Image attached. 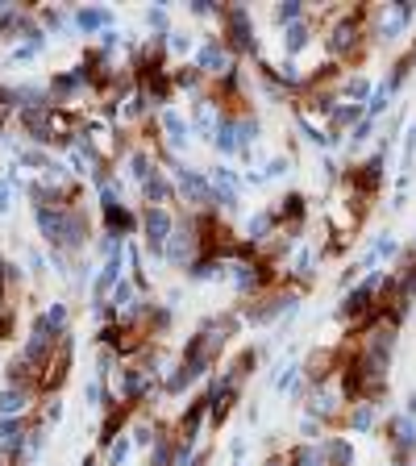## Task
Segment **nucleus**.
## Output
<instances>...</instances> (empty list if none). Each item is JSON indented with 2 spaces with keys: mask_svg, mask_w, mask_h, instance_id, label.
<instances>
[{
  "mask_svg": "<svg viewBox=\"0 0 416 466\" xmlns=\"http://www.w3.org/2000/svg\"><path fill=\"white\" fill-rule=\"evenodd\" d=\"M221 21V42L233 50V54H258V38H254V17L246 4H229L217 13Z\"/></svg>",
  "mask_w": 416,
  "mask_h": 466,
  "instance_id": "f257e3e1",
  "label": "nucleus"
},
{
  "mask_svg": "<svg viewBox=\"0 0 416 466\" xmlns=\"http://www.w3.org/2000/svg\"><path fill=\"white\" fill-rule=\"evenodd\" d=\"M175 192H179V196H183V204H192L196 213H217L213 183H208V175H204V171H196V167H183V163H179V171H175Z\"/></svg>",
  "mask_w": 416,
  "mask_h": 466,
  "instance_id": "f03ea898",
  "label": "nucleus"
},
{
  "mask_svg": "<svg viewBox=\"0 0 416 466\" xmlns=\"http://www.w3.org/2000/svg\"><path fill=\"white\" fill-rule=\"evenodd\" d=\"M363 17H367V8H346L342 13V21L329 29V38H325V46H329V54L333 58H350L358 46H363Z\"/></svg>",
  "mask_w": 416,
  "mask_h": 466,
  "instance_id": "7ed1b4c3",
  "label": "nucleus"
},
{
  "mask_svg": "<svg viewBox=\"0 0 416 466\" xmlns=\"http://www.w3.org/2000/svg\"><path fill=\"white\" fill-rule=\"evenodd\" d=\"M196 67H200L204 79H225V75L238 71L233 50H229L221 38H204V42H200V50H196Z\"/></svg>",
  "mask_w": 416,
  "mask_h": 466,
  "instance_id": "20e7f679",
  "label": "nucleus"
},
{
  "mask_svg": "<svg viewBox=\"0 0 416 466\" xmlns=\"http://www.w3.org/2000/svg\"><path fill=\"white\" fill-rule=\"evenodd\" d=\"M175 217H171V208H146L142 213V233H146V250L154 254V258H163L167 254V242H171V233H175Z\"/></svg>",
  "mask_w": 416,
  "mask_h": 466,
  "instance_id": "39448f33",
  "label": "nucleus"
},
{
  "mask_svg": "<svg viewBox=\"0 0 416 466\" xmlns=\"http://www.w3.org/2000/svg\"><path fill=\"white\" fill-rule=\"evenodd\" d=\"M208 183H213V200H217L225 213H238V208H242V179L233 175V167L217 163V167L208 171Z\"/></svg>",
  "mask_w": 416,
  "mask_h": 466,
  "instance_id": "423d86ee",
  "label": "nucleus"
},
{
  "mask_svg": "<svg viewBox=\"0 0 416 466\" xmlns=\"http://www.w3.org/2000/svg\"><path fill=\"white\" fill-rule=\"evenodd\" d=\"M413 17H416V8H413V4H404V0H400V4H392V8H383V13H379V29H375V33H379V42H396L400 33H408Z\"/></svg>",
  "mask_w": 416,
  "mask_h": 466,
  "instance_id": "0eeeda50",
  "label": "nucleus"
},
{
  "mask_svg": "<svg viewBox=\"0 0 416 466\" xmlns=\"http://www.w3.org/2000/svg\"><path fill=\"white\" fill-rule=\"evenodd\" d=\"M388 438H392V446H396V463H404L408 454H416V421L413 417H392L388 421Z\"/></svg>",
  "mask_w": 416,
  "mask_h": 466,
  "instance_id": "6e6552de",
  "label": "nucleus"
},
{
  "mask_svg": "<svg viewBox=\"0 0 416 466\" xmlns=\"http://www.w3.org/2000/svg\"><path fill=\"white\" fill-rule=\"evenodd\" d=\"M217 125H221V113H217V100H196L192 104V133L196 138H208L213 142V133H217Z\"/></svg>",
  "mask_w": 416,
  "mask_h": 466,
  "instance_id": "1a4fd4ad",
  "label": "nucleus"
},
{
  "mask_svg": "<svg viewBox=\"0 0 416 466\" xmlns=\"http://www.w3.org/2000/svg\"><path fill=\"white\" fill-rule=\"evenodd\" d=\"M163 133H167L171 150H188V142H192V121H188L179 108H163Z\"/></svg>",
  "mask_w": 416,
  "mask_h": 466,
  "instance_id": "9d476101",
  "label": "nucleus"
},
{
  "mask_svg": "<svg viewBox=\"0 0 416 466\" xmlns=\"http://www.w3.org/2000/svg\"><path fill=\"white\" fill-rule=\"evenodd\" d=\"M142 196H146V208H167L171 196H175V183H171L163 171H154V175L142 183Z\"/></svg>",
  "mask_w": 416,
  "mask_h": 466,
  "instance_id": "9b49d317",
  "label": "nucleus"
},
{
  "mask_svg": "<svg viewBox=\"0 0 416 466\" xmlns=\"http://www.w3.org/2000/svg\"><path fill=\"white\" fill-rule=\"evenodd\" d=\"M104 225H108L113 238H129V233L138 229V217H133L125 204H108V208H104Z\"/></svg>",
  "mask_w": 416,
  "mask_h": 466,
  "instance_id": "f8f14e48",
  "label": "nucleus"
},
{
  "mask_svg": "<svg viewBox=\"0 0 416 466\" xmlns=\"http://www.w3.org/2000/svg\"><path fill=\"white\" fill-rule=\"evenodd\" d=\"M321 458L325 466H354V446L346 438H321Z\"/></svg>",
  "mask_w": 416,
  "mask_h": 466,
  "instance_id": "ddd939ff",
  "label": "nucleus"
},
{
  "mask_svg": "<svg viewBox=\"0 0 416 466\" xmlns=\"http://www.w3.org/2000/svg\"><path fill=\"white\" fill-rule=\"evenodd\" d=\"M25 425L21 421H13V417H0V446L13 454V458H21V450H25Z\"/></svg>",
  "mask_w": 416,
  "mask_h": 466,
  "instance_id": "4468645a",
  "label": "nucleus"
},
{
  "mask_svg": "<svg viewBox=\"0 0 416 466\" xmlns=\"http://www.w3.org/2000/svg\"><path fill=\"white\" fill-rule=\"evenodd\" d=\"M375 417H379V404H367V400H358V404H350V413H346V425H350L354 433H371V429H375Z\"/></svg>",
  "mask_w": 416,
  "mask_h": 466,
  "instance_id": "2eb2a0df",
  "label": "nucleus"
},
{
  "mask_svg": "<svg viewBox=\"0 0 416 466\" xmlns=\"http://www.w3.org/2000/svg\"><path fill=\"white\" fill-rule=\"evenodd\" d=\"M308 38H313V25H308V21L288 25V29H283V54H288V58H296V54L308 46Z\"/></svg>",
  "mask_w": 416,
  "mask_h": 466,
  "instance_id": "dca6fc26",
  "label": "nucleus"
},
{
  "mask_svg": "<svg viewBox=\"0 0 416 466\" xmlns=\"http://www.w3.org/2000/svg\"><path fill=\"white\" fill-rule=\"evenodd\" d=\"M213 146L229 158V154H238V117H221V125H217V133H213Z\"/></svg>",
  "mask_w": 416,
  "mask_h": 466,
  "instance_id": "f3484780",
  "label": "nucleus"
},
{
  "mask_svg": "<svg viewBox=\"0 0 416 466\" xmlns=\"http://www.w3.org/2000/svg\"><path fill=\"white\" fill-rule=\"evenodd\" d=\"M108 21H113V13H108V8H79V13H75V25H79L83 33H92V29H104Z\"/></svg>",
  "mask_w": 416,
  "mask_h": 466,
  "instance_id": "a211bd4d",
  "label": "nucleus"
},
{
  "mask_svg": "<svg viewBox=\"0 0 416 466\" xmlns=\"http://www.w3.org/2000/svg\"><path fill=\"white\" fill-rule=\"evenodd\" d=\"M25 404H29V396H25L21 388H4V392H0V417H13V413L21 417Z\"/></svg>",
  "mask_w": 416,
  "mask_h": 466,
  "instance_id": "6ab92c4d",
  "label": "nucleus"
},
{
  "mask_svg": "<svg viewBox=\"0 0 416 466\" xmlns=\"http://www.w3.org/2000/svg\"><path fill=\"white\" fill-rule=\"evenodd\" d=\"M304 13H308V4H300V0H283V4H275V21L288 29V25H296V21H304Z\"/></svg>",
  "mask_w": 416,
  "mask_h": 466,
  "instance_id": "aec40b11",
  "label": "nucleus"
},
{
  "mask_svg": "<svg viewBox=\"0 0 416 466\" xmlns=\"http://www.w3.org/2000/svg\"><path fill=\"white\" fill-rule=\"evenodd\" d=\"M129 175H133L138 183H146V179L154 175V158H150L146 150H133V154H129Z\"/></svg>",
  "mask_w": 416,
  "mask_h": 466,
  "instance_id": "412c9836",
  "label": "nucleus"
},
{
  "mask_svg": "<svg viewBox=\"0 0 416 466\" xmlns=\"http://www.w3.org/2000/svg\"><path fill=\"white\" fill-rule=\"evenodd\" d=\"M171 83L183 88V92H196L204 83V75H200V67H179V71H171Z\"/></svg>",
  "mask_w": 416,
  "mask_h": 466,
  "instance_id": "4be33fe9",
  "label": "nucleus"
},
{
  "mask_svg": "<svg viewBox=\"0 0 416 466\" xmlns=\"http://www.w3.org/2000/svg\"><path fill=\"white\" fill-rule=\"evenodd\" d=\"M175 446H179V442H171V438H163V433H158L154 454H150V463H146V466H171V463H175Z\"/></svg>",
  "mask_w": 416,
  "mask_h": 466,
  "instance_id": "5701e85b",
  "label": "nucleus"
},
{
  "mask_svg": "<svg viewBox=\"0 0 416 466\" xmlns=\"http://www.w3.org/2000/svg\"><path fill=\"white\" fill-rule=\"evenodd\" d=\"M342 92H346V96H350L354 104H367L375 88H371V79H363V75H354V79H346V88H342Z\"/></svg>",
  "mask_w": 416,
  "mask_h": 466,
  "instance_id": "b1692460",
  "label": "nucleus"
},
{
  "mask_svg": "<svg viewBox=\"0 0 416 466\" xmlns=\"http://www.w3.org/2000/svg\"><path fill=\"white\" fill-rule=\"evenodd\" d=\"M129 450H133V438H117L113 446H108V466H125V458H129Z\"/></svg>",
  "mask_w": 416,
  "mask_h": 466,
  "instance_id": "393cba45",
  "label": "nucleus"
},
{
  "mask_svg": "<svg viewBox=\"0 0 416 466\" xmlns=\"http://www.w3.org/2000/svg\"><path fill=\"white\" fill-rule=\"evenodd\" d=\"M167 50H175V54H192V50H196V42H192V33L167 29Z\"/></svg>",
  "mask_w": 416,
  "mask_h": 466,
  "instance_id": "a878e982",
  "label": "nucleus"
},
{
  "mask_svg": "<svg viewBox=\"0 0 416 466\" xmlns=\"http://www.w3.org/2000/svg\"><path fill=\"white\" fill-rule=\"evenodd\" d=\"M396 250H400V242H396L392 233H383V238H379V242L371 246V254H375V263H379V258H396Z\"/></svg>",
  "mask_w": 416,
  "mask_h": 466,
  "instance_id": "bb28decb",
  "label": "nucleus"
},
{
  "mask_svg": "<svg viewBox=\"0 0 416 466\" xmlns=\"http://www.w3.org/2000/svg\"><path fill=\"white\" fill-rule=\"evenodd\" d=\"M288 171H292V158H288V154H279V158H271V163H267V171H263V175H267V183H271V179L288 175Z\"/></svg>",
  "mask_w": 416,
  "mask_h": 466,
  "instance_id": "cd10ccee",
  "label": "nucleus"
},
{
  "mask_svg": "<svg viewBox=\"0 0 416 466\" xmlns=\"http://www.w3.org/2000/svg\"><path fill=\"white\" fill-rule=\"evenodd\" d=\"M129 438H133V446H142V450H146V446H154V442H158V429H154V425H138Z\"/></svg>",
  "mask_w": 416,
  "mask_h": 466,
  "instance_id": "c85d7f7f",
  "label": "nucleus"
},
{
  "mask_svg": "<svg viewBox=\"0 0 416 466\" xmlns=\"http://www.w3.org/2000/svg\"><path fill=\"white\" fill-rule=\"evenodd\" d=\"M146 25H150L154 33H167V8H163V4H154V8L146 13Z\"/></svg>",
  "mask_w": 416,
  "mask_h": 466,
  "instance_id": "c756f323",
  "label": "nucleus"
},
{
  "mask_svg": "<svg viewBox=\"0 0 416 466\" xmlns=\"http://www.w3.org/2000/svg\"><path fill=\"white\" fill-rule=\"evenodd\" d=\"M371 129H375V121H371V117H363V121L350 129V146H363V142L371 138Z\"/></svg>",
  "mask_w": 416,
  "mask_h": 466,
  "instance_id": "7c9ffc66",
  "label": "nucleus"
},
{
  "mask_svg": "<svg viewBox=\"0 0 416 466\" xmlns=\"http://www.w3.org/2000/svg\"><path fill=\"white\" fill-rule=\"evenodd\" d=\"M296 279H313V250H300V258H296Z\"/></svg>",
  "mask_w": 416,
  "mask_h": 466,
  "instance_id": "2f4dec72",
  "label": "nucleus"
},
{
  "mask_svg": "<svg viewBox=\"0 0 416 466\" xmlns=\"http://www.w3.org/2000/svg\"><path fill=\"white\" fill-rule=\"evenodd\" d=\"M321 429H325V425H321V421H317V417H304V421H300V433H304V438H308V442H313V446H317V442H321Z\"/></svg>",
  "mask_w": 416,
  "mask_h": 466,
  "instance_id": "473e14b6",
  "label": "nucleus"
},
{
  "mask_svg": "<svg viewBox=\"0 0 416 466\" xmlns=\"http://www.w3.org/2000/svg\"><path fill=\"white\" fill-rule=\"evenodd\" d=\"M8 329H13V304L0 300V338H8Z\"/></svg>",
  "mask_w": 416,
  "mask_h": 466,
  "instance_id": "72a5a7b5",
  "label": "nucleus"
},
{
  "mask_svg": "<svg viewBox=\"0 0 416 466\" xmlns=\"http://www.w3.org/2000/svg\"><path fill=\"white\" fill-rule=\"evenodd\" d=\"M100 400H104V392H100V383H88V404H92V408H104Z\"/></svg>",
  "mask_w": 416,
  "mask_h": 466,
  "instance_id": "f704fd0d",
  "label": "nucleus"
},
{
  "mask_svg": "<svg viewBox=\"0 0 416 466\" xmlns=\"http://www.w3.org/2000/svg\"><path fill=\"white\" fill-rule=\"evenodd\" d=\"M404 417H413L416 421V392H408V400H404Z\"/></svg>",
  "mask_w": 416,
  "mask_h": 466,
  "instance_id": "c9c22d12",
  "label": "nucleus"
},
{
  "mask_svg": "<svg viewBox=\"0 0 416 466\" xmlns=\"http://www.w3.org/2000/svg\"><path fill=\"white\" fill-rule=\"evenodd\" d=\"M8 208V179H0V213Z\"/></svg>",
  "mask_w": 416,
  "mask_h": 466,
  "instance_id": "e433bc0d",
  "label": "nucleus"
},
{
  "mask_svg": "<svg viewBox=\"0 0 416 466\" xmlns=\"http://www.w3.org/2000/svg\"><path fill=\"white\" fill-rule=\"evenodd\" d=\"M267 466H288V463H283V458H271V463H267Z\"/></svg>",
  "mask_w": 416,
  "mask_h": 466,
  "instance_id": "4c0bfd02",
  "label": "nucleus"
},
{
  "mask_svg": "<svg viewBox=\"0 0 416 466\" xmlns=\"http://www.w3.org/2000/svg\"><path fill=\"white\" fill-rule=\"evenodd\" d=\"M413 254H416V246H413Z\"/></svg>",
  "mask_w": 416,
  "mask_h": 466,
  "instance_id": "58836bf2",
  "label": "nucleus"
}]
</instances>
